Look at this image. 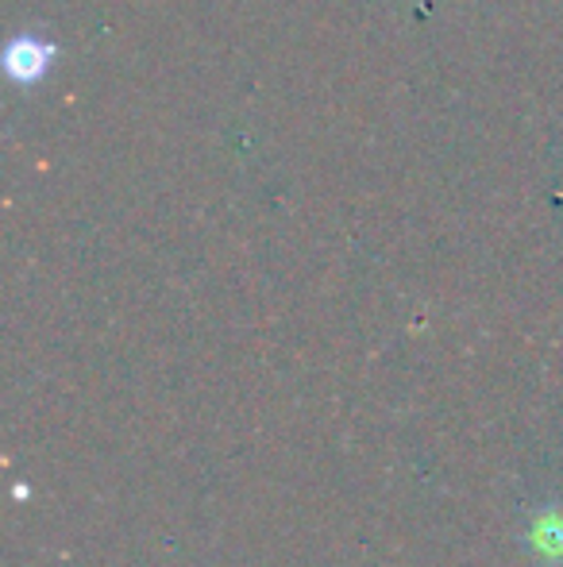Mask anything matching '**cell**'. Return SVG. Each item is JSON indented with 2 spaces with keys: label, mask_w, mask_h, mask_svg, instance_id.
Masks as SVG:
<instances>
[{
  "label": "cell",
  "mask_w": 563,
  "mask_h": 567,
  "mask_svg": "<svg viewBox=\"0 0 563 567\" xmlns=\"http://www.w3.org/2000/svg\"><path fill=\"white\" fill-rule=\"evenodd\" d=\"M51 59H54V47L39 43V39H31V35L12 39L4 51V66L15 82H35V78H43V70Z\"/></svg>",
  "instance_id": "6da1fadb"
}]
</instances>
